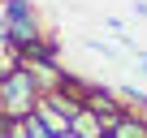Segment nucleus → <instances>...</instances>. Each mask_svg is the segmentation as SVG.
I'll use <instances>...</instances> for the list:
<instances>
[{
	"mask_svg": "<svg viewBox=\"0 0 147 138\" xmlns=\"http://www.w3.org/2000/svg\"><path fill=\"white\" fill-rule=\"evenodd\" d=\"M39 82L26 65H9L5 74H0V117H9V121H26L35 108H39Z\"/></svg>",
	"mask_w": 147,
	"mask_h": 138,
	"instance_id": "nucleus-1",
	"label": "nucleus"
},
{
	"mask_svg": "<svg viewBox=\"0 0 147 138\" xmlns=\"http://www.w3.org/2000/svg\"><path fill=\"white\" fill-rule=\"evenodd\" d=\"M0 30H5L13 52H22V48L43 39V26H39V13H35L30 0H5L0 5Z\"/></svg>",
	"mask_w": 147,
	"mask_h": 138,
	"instance_id": "nucleus-2",
	"label": "nucleus"
},
{
	"mask_svg": "<svg viewBox=\"0 0 147 138\" xmlns=\"http://www.w3.org/2000/svg\"><path fill=\"white\" fill-rule=\"evenodd\" d=\"M108 138H147V112H121L117 125L108 129Z\"/></svg>",
	"mask_w": 147,
	"mask_h": 138,
	"instance_id": "nucleus-3",
	"label": "nucleus"
},
{
	"mask_svg": "<svg viewBox=\"0 0 147 138\" xmlns=\"http://www.w3.org/2000/svg\"><path fill=\"white\" fill-rule=\"evenodd\" d=\"M69 129L78 134V138H108L104 134V121H100V112H91V108H82L78 117L69 121Z\"/></svg>",
	"mask_w": 147,
	"mask_h": 138,
	"instance_id": "nucleus-4",
	"label": "nucleus"
},
{
	"mask_svg": "<svg viewBox=\"0 0 147 138\" xmlns=\"http://www.w3.org/2000/svg\"><path fill=\"white\" fill-rule=\"evenodd\" d=\"M22 129H26V138H56V134H52V129H48V125H43V121H39L35 112H30V117L22 121Z\"/></svg>",
	"mask_w": 147,
	"mask_h": 138,
	"instance_id": "nucleus-5",
	"label": "nucleus"
},
{
	"mask_svg": "<svg viewBox=\"0 0 147 138\" xmlns=\"http://www.w3.org/2000/svg\"><path fill=\"white\" fill-rule=\"evenodd\" d=\"M87 48H91V52H100V56H117V48H113V43H104V39H87Z\"/></svg>",
	"mask_w": 147,
	"mask_h": 138,
	"instance_id": "nucleus-6",
	"label": "nucleus"
},
{
	"mask_svg": "<svg viewBox=\"0 0 147 138\" xmlns=\"http://www.w3.org/2000/svg\"><path fill=\"white\" fill-rule=\"evenodd\" d=\"M134 60H138V69L147 74V48H134Z\"/></svg>",
	"mask_w": 147,
	"mask_h": 138,
	"instance_id": "nucleus-7",
	"label": "nucleus"
},
{
	"mask_svg": "<svg viewBox=\"0 0 147 138\" xmlns=\"http://www.w3.org/2000/svg\"><path fill=\"white\" fill-rule=\"evenodd\" d=\"M134 13H138V17H147V0H134Z\"/></svg>",
	"mask_w": 147,
	"mask_h": 138,
	"instance_id": "nucleus-8",
	"label": "nucleus"
},
{
	"mask_svg": "<svg viewBox=\"0 0 147 138\" xmlns=\"http://www.w3.org/2000/svg\"><path fill=\"white\" fill-rule=\"evenodd\" d=\"M56 138H78V134H74V129H65V134H56Z\"/></svg>",
	"mask_w": 147,
	"mask_h": 138,
	"instance_id": "nucleus-9",
	"label": "nucleus"
}]
</instances>
